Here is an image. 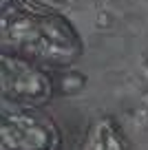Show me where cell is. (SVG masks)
Instances as JSON below:
<instances>
[{"mask_svg":"<svg viewBox=\"0 0 148 150\" xmlns=\"http://www.w3.org/2000/svg\"><path fill=\"white\" fill-rule=\"evenodd\" d=\"M0 95L11 108H42L53 99V82L44 66L2 51Z\"/></svg>","mask_w":148,"mask_h":150,"instance_id":"7a4b0ae2","label":"cell"},{"mask_svg":"<svg viewBox=\"0 0 148 150\" xmlns=\"http://www.w3.org/2000/svg\"><path fill=\"white\" fill-rule=\"evenodd\" d=\"M62 132L40 108H2L0 150H58Z\"/></svg>","mask_w":148,"mask_h":150,"instance_id":"3957f363","label":"cell"},{"mask_svg":"<svg viewBox=\"0 0 148 150\" xmlns=\"http://www.w3.org/2000/svg\"><path fill=\"white\" fill-rule=\"evenodd\" d=\"M5 5L18 7L33 13H62L66 16L69 9L75 5V0H5Z\"/></svg>","mask_w":148,"mask_h":150,"instance_id":"5b68a950","label":"cell"},{"mask_svg":"<svg viewBox=\"0 0 148 150\" xmlns=\"http://www.w3.org/2000/svg\"><path fill=\"white\" fill-rule=\"evenodd\" d=\"M78 150H130V144L111 115H97L86 126Z\"/></svg>","mask_w":148,"mask_h":150,"instance_id":"277c9868","label":"cell"},{"mask_svg":"<svg viewBox=\"0 0 148 150\" xmlns=\"http://www.w3.org/2000/svg\"><path fill=\"white\" fill-rule=\"evenodd\" d=\"M2 51L31 60L44 69H69L84 55L82 33L62 13H33L18 7H2Z\"/></svg>","mask_w":148,"mask_h":150,"instance_id":"6da1fadb","label":"cell"}]
</instances>
